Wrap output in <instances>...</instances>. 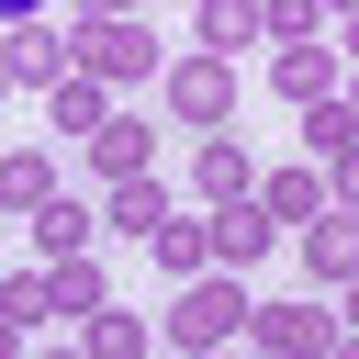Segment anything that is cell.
<instances>
[{
	"label": "cell",
	"instance_id": "6",
	"mask_svg": "<svg viewBox=\"0 0 359 359\" xmlns=\"http://www.w3.org/2000/svg\"><path fill=\"white\" fill-rule=\"evenodd\" d=\"M247 191H258V213H269V224H303V213L348 202V180H337V168H314V157H292V168H258Z\"/></svg>",
	"mask_w": 359,
	"mask_h": 359
},
{
	"label": "cell",
	"instance_id": "22",
	"mask_svg": "<svg viewBox=\"0 0 359 359\" xmlns=\"http://www.w3.org/2000/svg\"><path fill=\"white\" fill-rule=\"evenodd\" d=\"M325 22H337L325 0H258V34H269V45H314Z\"/></svg>",
	"mask_w": 359,
	"mask_h": 359
},
{
	"label": "cell",
	"instance_id": "23",
	"mask_svg": "<svg viewBox=\"0 0 359 359\" xmlns=\"http://www.w3.org/2000/svg\"><path fill=\"white\" fill-rule=\"evenodd\" d=\"M112 11H146V0H67V22H112Z\"/></svg>",
	"mask_w": 359,
	"mask_h": 359
},
{
	"label": "cell",
	"instance_id": "16",
	"mask_svg": "<svg viewBox=\"0 0 359 359\" xmlns=\"http://www.w3.org/2000/svg\"><path fill=\"white\" fill-rule=\"evenodd\" d=\"M45 112H56V135H90V123L112 112V79H90V67H67V79L45 90Z\"/></svg>",
	"mask_w": 359,
	"mask_h": 359
},
{
	"label": "cell",
	"instance_id": "14",
	"mask_svg": "<svg viewBox=\"0 0 359 359\" xmlns=\"http://www.w3.org/2000/svg\"><path fill=\"white\" fill-rule=\"evenodd\" d=\"M56 191H67V180H56L45 146H11V157H0V213H45Z\"/></svg>",
	"mask_w": 359,
	"mask_h": 359
},
{
	"label": "cell",
	"instance_id": "1",
	"mask_svg": "<svg viewBox=\"0 0 359 359\" xmlns=\"http://www.w3.org/2000/svg\"><path fill=\"white\" fill-rule=\"evenodd\" d=\"M247 325V292L224 280V269H191V280H168V348H224Z\"/></svg>",
	"mask_w": 359,
	"mask_h": 359
},
{
	"label": "cell",
	"instance_id": "24",
	"mask_svg": "<svg viewBox=\"0 0 359 359\" xmlns=\"http://www.w3.org/2000/svg\"><path fill=\"white\" fill-rule=\"evenodd\" d=\"M34 11H45V0H0V22H34Z\"/></svg>",
	"mask_w": 359,
	"mask_h": 359
},
{
	"label": "cell",
	"instance_id": "13",
	"mask_svg": "<svg viewBox=\"0 0 359 359\" xmlns=\"http://www.w3.org/2000/svg\"><path fill=\"white\" fill-rule=\"evenodd\" d=\"M303 157H314V168H337V180H348V157H359V112H348V101H337V90H325V101H303Z\"/></svg>",
	"mask_w": 359,
	"mask_h": 359
},
{
	"label": "cell",
	"instance_id": "18",
	"mask_svg": "<svg viewBox=\"0 0 359 359\" xmlns=\"http://www.w3.org/2000/svg\"><path fill=\"white\" fill-rule=\"evenodd\" d=\"M146 269H168V280H191V269H213V247H202V213H168V224L146 236Z\"/></svg>",
	"mask_w": 359,
	"mask_h": 359
},
{
	"label": "cell",
	"instance_id": "26",
	"mask_svg": "<svg viewBox=\"0 0 359 359\" xmlns=\"http://www.w3.org/2000/svg\"><path fill=\"white\" fill-rule=\"evenodd\" d=\"M0 101H11V67H0Z\"/></svg>",
	"mask_w": 359,
	"mask_h": 359
},
{
	"label": "cell",
	"instance_id": "4",
	"mask_svg": "<svg viewBox=\"0 0 359 359\" xmlns=\"http://www.w3.org/2000/svg\"><path fill=\"white\" fill-rule=\"evenodd\" d=\"M0 67H11V90H56V79L79 67V34L45 22V11H34V22H0Z\"/></svg>",
	"mask_w": 359,
	"mask_h": 359
},
{
	"label": "cell",
	"instance_id": "7",
	"mask_svg": "<svg viewBox=\"0 0 359 359\" xmlns=\"http://www.w3.org/2000/svg\"><path fill=\"white\" fill-rule=\"evenodd\" d=\"M79 146H90V180H135V168H157V123H146V112H101Z\"/></svg>",
	"mask_w": 359,
	"mask_h": 359
},
{
	"label": "cell",
	"instance_id": "17",
	"mask_svg": "<svg viewBox=\"0 0 359 359\" xmlns=\"http://www.w3.org/2000/svg\"><path fill=\"white\" fill-rule=\"evenodd\" d=\"M247 180H258V168H247V146H236V135H202V157H191V191H202V202H236Z\"/></svg>",
	"mask_w": 359,
	"mask_h": 359
},
{
	"label": "cell",
	"instance_id": "8",
	"mask_svg": "<svg viewBox=\"0 0 359 359\" xmlns=\"http://www.w3.org/2000/svg\"><path fill=\"white\" fill-rule=\"evenodd\" d=\"M202 247H213V269H258V258H269V213H258V191L213 202V213H202Z\"/></svg>",
	"mask_w": 359,
	"mask_h": 359
},
{
	"label": "cell",
	"instance_id": "12",
	"mask_svg": "<svg viewBox=\"0 0 359 359\" xmlns=\"http://www.w3.org/2000/svg\"><path fill=\"white\" fill-rule=\"evenodd\" d=\"M22 224H34V258H90V247H101V213H90L79 191H56V202L22 213Z\"/></svg>",
	"mask_w": 359,
	"mask_h": 359
},
{
	"label": "cell",
	"instance_id": "20",
	"mask_svg": "<svg viewBox=\"0 0 359 359\" xmlns=\"http://www.w3.org/2000/svg\"><path fill=\"white\" fill-rule=\"evenodd\" d=\"M0 314H11V325H45V314H56V269H45V258H34V269H0Z\"/></svg>",
	"mask_w": 359,
	"mask_h": 359
},
{
	"label": "cell",
	"instance_id": "21",
	"mask_svg": "<svg viewBox=\"0 0 359 359\" xmlns=\"http://www.w3.org/2000/svg\"><path fill=\"white\" fill-rule=\"evenodd\" d=\"M56 269V314H101L112 303V269H90V258H45Z\"/></svg>",
	"mask_w": 359,
	"mask_h": 359
},
{
	"label": "cell",
	"instance_id": "10",
	"mask_svg": "<svg viewBox=\"0 0 359 359\" xmlns=\"http://www.w3.org/2000/svg\"><path fill=\"white\" fill-rule=\"evenodd\" d=\"M168 213H180V191H168L157 168H135V180H101V224H112V236H157Z\"/></svg>",
	"mask_w": 359,
	"mask_h": 359
},
{
	"label": "cell",
	"instance_id": "15",
	"mask_svg": "<svg viewBox=\"0 0 359 359\" xmlns=\"http://www.w3.org/2000/svg\"><path fill=\"white\" fill-rule=\"evenodd\" d=\"M191 34H202V56H247L258 45V0H191Z\"/></svg>",
	"mask_w": 359,
	"mask_h": 359
},
{
	"label": "cell",
	"instance_id": "5",
	"mask_svg": "<svg viewBox=\"0 0 359 359\" xmlns=\"http://www.w3.org/2000/svg\"><path fill=\"white\" fill-rule=\"evenodd\" d=\"M236 337L269 348V359H325V348H337V314H325V303H247Z\"/></svg>",
	"mask_w": 359,
	"mask_h": 359
},
{
	"label": "cell",
	"instance_id": "11",
	"mask_svg": "<svg viewBox=\"0 0 359 359\" xmlns=\"http://www.w3.org/2000/svg\"><path fill=\"white\" fill-rule=\"evenodd\" d=\"M269 90H280L292 112L325 101V90H337V45H325V34H314V45H269Z\"/></svg>",
	"mask_w": 359,
	"mask_h": 359
},
{
	"label": "cell",
	"instance_id": "25",
	"mask_svg": "<svg viewBox=\"0 0 359 359\" xmlns=\"http://www.w3.org/2000/svg\"><path fill=\"white\" fill-rule=\"evenodd\" d=\"M11 348H22V325H11V314H0V359H11Z\"/></svg>",
	"mask_w": 359,
	"mask_h": 359
},
{
	"label": "cell",
	"instance_id": "3",
	"mask_svg": "<svg viewBox=\"0 0 359 359\" xmlns=\"http://www.w3.org/2000/svg\"><path fill=\"white\" fill-rule=\"evenodd\" d=\"M157 79H168V123H191V135L236 123V56H168Z\"/></svg>",
	"mask_w": 359,
	"mask_h": 359
},
{
	"label": "cell",
	"instance_id": "2",
	"mask_svg": "<svg viewBox=\"0 0 359 359\" xmlns=\"http://www.w3.org/2000/svg\"><path fill=\"white\" fill-rule=\"evenodd\" d=\"M79 67H90V79H112V90H135V79H157V67H168V45L146 34V11H112V22H79Z\"/></svg>",
	"mask_w": 359,
	"mask_h": 359
},
{
	"label": "cell",
	"instance_id": "9",
	"mask_svg": "<svg viewBox=\"0 0 359 359\" xmlns=\"http://www.w3.org/2000/svg\"><path fill=\"white\" fill-rule=\"evenodd\" d=\"M348 269H359V213H348V202L303 213V280H314V292H337Z\"/></svg>",
	"mask_w": 359,
	"mask_h": 359
},
{
	"label": "cell",
	"instance_id": "19",
	"mask_svg": "<svg viewBox=\"0 0 359 359\" xmlns=\"http://www.w3.org/2000/svg\"><path fill=\"white\" fill-rule=\"evenodd\" d=\"M79 337H90V359H146V348H157V325H135L123 303H101V314H79Z\"/></svg>",
	"mask_w": 359,
	"mask_h": 359
}]
</instances>
